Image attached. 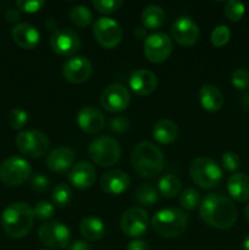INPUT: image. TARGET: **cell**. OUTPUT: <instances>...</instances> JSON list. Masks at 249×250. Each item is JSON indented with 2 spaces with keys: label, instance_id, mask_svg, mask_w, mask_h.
<instances>
[{
  "label": "cell",
  "instance_id": "obj_46",
  "mask_svg": "<svg viewBox=\"0 0 249 250\" xmlns=\"http://www.w3.org/2000/svg\"><path fill=\"white\" fill-rule=\"evenodd\" d=\"M134 36H136L138 39H144L145 38V29L137 28L136 31H134Z\"/></svg>",
  "mask_w": 249,
  "mask_h": 250
},
{
  "label": "cell",
  "instance_id": "obj_44",
  "mask_svg": "<svg viewBox=\"0 0 249 250\" xmlns=\"http://www.w3.org/2000/svg\"><path fill=\"white\" fill-rule=\"evenodd\" d=\"M21 14H20V10L16 9H10L7 10L6 14H5V19L7 22H16L20 19Z\"/></svg>",
  "mask_w": 249,
  "mask_h": 250
},
{
  "label": "cell",
  "instance_id": "obj_45",
  "mask_svg": "<svg viewBox=\"0 0 249 250\" xmlns=\"http://www.w3.org/2000/svg\"><path fill=\"white\" fill-rule=\"evenodd\" d=\"M70 250H90L89 244L84 241H75L68 247Z\"/></svg>",
  "mask_w": 249,
  "mask_h": 250
},
{
  "label": "cell",
  "instance_id": "obj_37",
  "mask_svg": "<svg viewBox=\"0 0 249 250\" xmlns=\"http://www.w3.org/2000/svg\"><path fill=\"white\" fill-rule=\"evenodd\" d=\"M54 211H55L54 204H51L50 202H46V200H41L33 208L34 217H37L38 220H42V221L51 219L54 215Z\"/></svg>",
  "mask_w": 249,
  "mask_h": 250
},
{
  "label": "cell",
  "instance_id": "obj_49",
  "mask_svg": "<svg viewBox=\"0 0 249 250\" xmlns=\"http://www.w3.org/2000/svg\"><path fill=\"white\" fill-rule=\"evenodd\" d=\"M39 250H51V249H39Z\"/></svg>",
  "mask_w": 249,
  "mask_h": 250
},
{
  "label": "cell",
  "instance_id": "obj_30",
  "mask_svg": "<svg viewBox=\"0 0 249 250\" xmlns=\"http://www.w3.org/2000/svg\"><path fill=\"white\" fill-rule=\"evenodd\" d=\"M68 17H70V21L80 28L89 26L93 21L92 11L84 5H77V6L72 7Z\"/></svg>",
  "mask_w": 249,
  "mask_h": 250
},
{
  "label": "cell",
  "instance_id": "obj_27",
  "mask_svg": "<svg viewBox=\"0 0 249 250\" xmlns=\"http://www.w3.org/2000/svg\"><path fill=\"white\" fill-rule=\"evenodd\" d=\"M141 21L146 29H158L165 21V11L159 5H148L142 11Z\"/></svg>",
  "mask_w": 249,
  "mask_h": 250
},
{
  "label": "cell",
  "instance_id": "obj_17",
  "mask_svg": "<svg viewBox=\"0 0 249 250\" xmlns=\"http://www.w3.org/2000/svg\"><path fill=\"white\" fill-rule=\"evenodd\" d=\"M97 180V171L92 164L80 161L71 167L68 172V181L75 188L81 190L88 189Z\"/></svg>",
  "mask_w": 249,
  "mask_h": 250
},
{
  "label": "cell",
  "instance_id": "obj_47",
  "mask_svg": "<svg viewBox=\"0 0 249 250\" xmlns=\"http://www.w3.org/2000/svg\"><path fill=\"white\" fill-rule=\"evenodd\" d=\"M243 249H244V250H249V234L246 237V238H244Z\"/></svg>",
  "mask_w": 249,
  "mask_h": 250
},
{
  "label": "cell",
  "instance_id": "obj_42",
  "mask_svg": "<svg viewBox=\"0 0 249 250\" xmlns=\"http://www.w3.org/2000/svg\"><path fill=\"white\" fill-rule=\"evenodd\" d=\"M129 127V121L124 116L114 117L110 122V129L117 133H122V132L127 131Z\"/></svg>",
  "mask_w": 249,
  "mask_h": 250
},
{
  "label": "cell",
  "instance_id": "obj_25",
  "mask_svg": "<svg viewBox=\"0 0 249 250\" xmlns=\"http://www.w3.org/2000/svg\"><path fill=\"white\" fill-rule=\"evenodd\" d=\"M153 137L158 143L171 144L177 139L178 127L173 121L167 119L160 120L153 127Z\"/></svg>",
  "mask_w": 249,
  "mask_h": 250
},
{
  "label": "cell",
  "instance_id": "obj_23",
  "mask_svg": "<svg viewBox=\"0 0 249 250\" xmlns=\"http://www.w3.org/2000/svg\"><path fill=\"white\" fill-rule=\"evenodd\" d=\"M199 102L203 109L209 112H216L224 105V94L214 84H204L199 90Z\"/></svg>",
  "mask_w": 249,
  "mask_h": 250
},
{
  "label": "cell",
  "instance_id": "obj_19",
  "mask_svg": "<svg viewBox=\"0 0 249 250\" xmlns=\"http://www.w3.org/2000/svg\"><path fill=\"white\" fill-rule=\"evenodd\" d=\"M129 88L141 97L150 95L158 87V77L154 72L149 70H136L129 76Z\"/></svg>",
  "mask_w": 249,
  "mask_h": 250
},
{
  "label": "cell",
  "instance_id": "obj_20",
  "mask_svg": "<svg viewBox=\"0 0 249 250\" xmlns=\"http://www.w3.org/2000/svg\"><path fill=\"white\" fill-rule=\"evenodd\" d=\"M77 125L85 133L94 134L104 128L105 117L97 107L84 106L78 111Z\"/></svg>",
  "mask_w": 249,
  "mask_h": 250
},
{
  "label": "cell",
  "instance_id": "obj_18",
  "mask_svg": "<svg viewBox=\"0 0 249 250\" xmlns=\"http://www.w3.org/2000/svg\"><path fill=\"white\" fill-rule=\"evenodd\" d=\"M129 185H131V180L128 175L117 168L106 171L100 177V187L110 195L122 194L128 189Z\"/></svg>",
  "mask_w": 249,
  "mask_h": 250
},
{
  "label": "cell",
  "instance_id": "obj_38",
  "mask_svg": "<svg viewBox=\"0 0 249 250\" xmlns=\"http://www.w3.org/2000/svg\"><path fill=\"white\" fill-rule=\"evenodd\" d=\"M221 163L225 170L229 171V172H236L241 167V159L233 151H226V153L222 154Z\"/></svg>",
  "mask_w": 249,
  "mask_h": 250
},
{
  "label": "cell",
  "instance_id": "obj_16",
  "mask_svg": "<svg viewBox=\"0 0 249 250\" xmlns=\"http://www.w3.org/2000/svg\"><path fill=\"white\" fill-rule=\"evenodd\" d=\"M171 34L176 43L183 46L194 45L199 39V27L190 17H178L172 24Z\"/></svg>",
  "mask_w": 249,
  "mask_h": 250
},
{
  "label": "cell",
  "instance_id": "obj_24",
  "mask_svg": "<svg viewBox=\"0 0 249 250\" xmlns=\"http://www.w3.org/2000/svg\"><path fill=\"white\" fill-rule=\"evenodd\" d=\"M227 190L236 202H247L249 200V177L243 172L233 173L227 182Z\"/></svg>",
  "mask_w": 249,
  "mask_h": 250
},
{
  "label": "cell",
  "instance_id": "obj_28",
  "mask_svg": "<svg viewBox=\"0 0 249 250\" xmlns=\"http://www.w3.org/2000/svg\"><path fill=\"white\" fill-rule=\"evenodd\" d=\"M158 189L163 197L171 199V198H175L178 194H181L182 185H181V181L176 176L165 175L159 180Z\"/></svg>",
  "mask_w": 249,
  "mask_h": 250
},
{
  "label": "cell",
  "instance_id": "obj_48",
  "mask_svg": "<svg viewBox=\"0 0 249 250\" xmlns=\"http://www.w3.org/2000/svg\"><path fill=\"white\" fill-rule=\"evenodd\" d=\"M244 215H246L247 221L249 222V203H248V205L246 207V210H244Z\"/></svg>",
  "mask_w": 249,
  "mask_h": 250
},
{
  "label": "cell",
  "instance_id": "obj_12",
  "mask_svg": "<svg viewBox=\"0 0 249 250\" xmlns=\"http://www.w3.org/2000/svg\"><path fill=\"white\" fill-rule=\"evenodd\" d=\"M149 216L143 208H131L122 214L120 227L127 237L138 238L148 229Z\"/></svg>",
  "mask_w": 249,
  "mask_h": 250
},
{
  "label": "cell",
  "instance_id": "obj_34",
  "mask_svg": "<svg viewBox=\"0 0 249 250\" xmlns=\"http://www.w3.org/2000/svg\"><path fill=\"white\" fill-rule=\"evenodd\" d=\"M246 12V6L238 0H229L225 5V15L231 22H238Z\"/></svg>",
  "mask_w": 249,
  "mask_h": 250
},
{
  "label": "cell",
  "instance_id": "obj_11",
  "mask_svg": "<svg viewBox=\"0 0 249 250\" xmlns=\"http://www.w3.org/2000/svg\"><path fill=\"white\" fill-rule=\"evenodd\" d=\"M172 53V41L164 32H155L144 41V55L150 62L161 63Z\"/></svg>",
  "mask_w": 249,
  "mask_h": 250
},
{
  "label": "cell",
  "instance_id": "obj_21",
  "mask_svg": "<svg viewBox=\"0 0 249 250\" xmlns=\"http://www.w3.org/2000/svg\"><path fill=\"white\" fill-rule=\"evenodd\" d=\"M11 36L15 43L20 48L26 49V50L36 49L41 42V33H39L38 29L32 26L31 23H27V22H21V23H17L16 26H14Z\"/></svg>",
  "mask_w": 249,
  "mask_h": 250
},
{
  "label": "cell",
  "instance_id": "obj_6",
  "mask_svg": "<svg viewBox=\"0 0 249 250\" xmlns=\"http://www.w3.org/2000/svg\"><path fill=\"white\" fill-rule=\"evenodd\" d=\"M90 159L102 167L115 165L121 156L119 142L110 136H100L93 139L88 148Z\"/></svg>",
  "mask_w": 249,
  "mask_h": 250
},
{
  "label": "cell",
  "instance_id": "obj_8",
  "mask_svg": "<svg viewBox=\"0 0 249 250\" xmlns=\"http://www.w3.org/2000/svg\"><path fill=\"white\" fill-rule=\"evenodd\" d=\"M29 163L20 156H10L0 164V181L10 187L22 185L31 177Z\"/></svg>",
  "mask_w": 249,
  "mask_h": 250
},
{
  "label": "cell",
  "instance_id": "obj_26",
  "mask_svg": "<svg viewBox=\"0 0 249 250\" xmlns=\"http://www.w3.org/2000/svg\"><path fill=\"white\" fill-rule=\"evenodd\" d=\"M81 234L90 242L99 241L105 234V225L100 219L94 216H87L80 224Z\"/></svg>",
  "mask_w": 249,
  "mask_h": 250
},
{
  "label": "cell",
  "instance_id": "obj_4",
  "mask_svg": "<svg viewBox=\"0 0 249 250\" xmlns=\"http://www.w3.org/2000/svg\"><path fill=\"white\" fill-rule=\"evenodd\" d=\"M153 229L164 238H178L188 226V215L183 210L166 208L156 212L151 220Z\"/></svg>",
  "mask_w": 249,
  "mask_h": 250
},
{
  "label": "cell",
  "instance_id": "obj_22",
  "mask_svg": "<svg viewBox=\"0 0 249 250\" xmlns=\"http://www.w3.org/2000/svg\"><path fill=\"white\" fill-rule=\"evenodd\" d=\"M45 165L53 172H66L75 165V153L67 146H58L48 154Z\"/></svg>",
  "mask_w": 249,
  "mask_h": 250
},
{
  "label": "cell",
  "instance_id": "obj_31",
  "mask_svg": "<svg viewBox=\"0 0 249 250\" xmlns=\"http://www.w3.org/2000/svg\"><path fill=\"white\" fill-rule=\"evenodd\" d=\"M51 199H53V204L56 205L58 208L67 207L70 204L71 199H72V190L67 185L60 183L53 189Z\"/></svg>",
  "mask_w": 249,
  "mask_h": 250
},
{
  "label": "cell",
  "instance_id": "obj_3",
  "mask_svg": "<svg viewBox=\"0 0 249 250\" xmlns=\"http://www.w3.org/2000/svg\"><path fill=\"white\" fill-rule=\"evenodd\" d=\"M131 163L133 170L145 178L155 177L163 171L165 158L158 146L150 142H141L132 151Z\"/></svg>",
  "mask_w": 249,
  "mask_h": 250
},
{
  "label": "cell",
  "instance_id": "obj_39",
  "mask_svg": "<svg viewBox=\"0 0 249 250\" xmlns=\"http://www.w3.org/2000/svg\"><path fill=\"white\" fill-rule=\"evenodd\" d=\"M231 82L237 89H246L249 87V72L246 68H237L232 73Z\"/></svg>",
  "mask_w": 249,
  "mask_h": 250
},
{
  "label": "cell",
  "instance_id": "obj_15",
  "mask_svg": "<svg viewBox=\"0 0 249 250\" xmlns=\"http://www.w3.org/2000/svg\"><path fill=\"white\" fill-rule=\"evenodd\" d=\"M92 75L93 65L84 56H71L62 65L63 78L70 83H84L92 77Z\"/></svg>",
  "mask_w": 249,
  "mask_h": 250
},
{
  "label": "cell",
  "instance_id": "obj_40",
  "mask_svg": "<svg viewBox=\"0 0 249 250\" xmlns=\"http://www.w3.org/2000/svg\"><path fill=\"white\" fill-rule=\"evenodd\" d=\"M16 5L20 11L34 14V12H38L45 5V1H43V0H17Z\"/></svg>",
  "mask_w": 249,
  "mask_h": 250
},
{
  "label": "cell",
  "instance_id": "obj_13",
  "mask_svg": "<svg viewBox=\"0 0 249 250\" xmlns=\"http://www.w3.org/2000/svg\"><path fill=\"white\" fill-rule=\"evenodd\" d=\"M81 41L71 28H56L50 36V48L60 56H72L78 51Z\"/></svg>",
  "mask_w": 249,
  "mask_h": 250
},
{
  "label": "cell",
  "instance_id": "obj_7",
  "mask_svg": "<svg viewBox=\"0 0 249 250\" xmlns=\"http://www.w3.org/2000/svg\"><path fill=\"white\" fill-rule=\"evenodd\" d=\"M16 146L20 153L28 158H41L49 150L50 142L48 136L42 131L28 129L20 132L16 136Z\"/></svg>",
  "mask_w": 249,
  "mask_h": 250
},
{
  "label": "cell",
  "instance_id": "obj_35",
  "mask_svg": "<svg viewBox=\"0 0 249 250\" xmlns=\"http://www.w3.org/2000/svg\"><path fill=\"white\" fill-rule=\"evenodd\" d=\"M7 122L12 129H20L28 122V114L21 107H14L9 112Z\"/></svg>",
  "mask_w": 249,
  "mask_h": 250
},
{
  "label": "cell",
  "instance_id": "obj_43",
  "mask_svg": "<svg viewBox=\"0 0 249 250\" xmlns=\"http://www.w3.org/2000/svg\"><path fill=\"white\" fill-rule=\"evenodd\" d=\"M127 250H150V247L143 239H133L127 246Z\"/></svg>",
  "mask_w": 249,
  "mask_h": 250
},
{
  "label": "cell",
  "instance_id": "obj_5",
  "mask_svg": "<svg viewBox=\"0 0 249 250\" xmlns=\"http://www.w3.org/2000/svg\"><path fill=\"white\" fill-rule=\"evenodd\" d=\"M189 175L193 182L203 189L216 187L222 180V171L220 166L207 156H199L192 161L189 166Z\"/></svg>",
  "mask_w": 249,
  "mask_h": 250
},
{
  "label": "cell",
  "instance_id": "obj_14",
  "mask_svg": "<svg viewBox=\"0 0 249 250\" xmlns=\"http://www.w3.org/2000/svg\"><path fill=\"white\" fill-rule=\"evenodd\" d=\"M102 106L109 112H121L131 103V94L124 85L114 83L103 90L100 95Z\"/></svg>",
  "mask_w": 249,
  "mask_h": 250
},
{
  "label": "cell",
  "instance_id": "obj_41",
  "mask_svg": "<svg viewBox=\"0 0 249 250\" xmlns=\"http://www.w3.org/2000/svg\"><path fill=\"white\" fill-rule=\"evenodd\" d=\"M31 188L34 192L43 193L49 188V178L43 173L33 176L31 180Z\"/></svg>",
  "mask_w": 249,
  "mask_h": 250
},
{
  "label": "cell",
  "instance_id": "obj_10",
  "mask_svg": "<svg viewBox=\"0 0 249 250\" xmlns=\"http://www.w3.org/2000/svg\"><path fill=\"white\" fill-rule=\"evenodd\" d=\"M39 239L51 250H62L70 244L71 232L67 226L59 221L42 225L38 232Z\"/></svg>",
  "mask_w": 249,
  "mask_h": 250
},
{
  "label": "cell",
  "instance_id": "obj_2",
  "mask_svg": "<svg viewBox=\"0 0 249 250\" xmlns=\"http://www.w3.org/2000/svg\"><path fill=\"white\" fill-rule=\"evenodd\" d=\"M33 219V209L28 203H12L2 211V229L11 238H23L31 231Z\"/></svg>",
  "mask_w": 249,
  "mask_h": 250
},
{
  "label": "cell",
  "instance_id": "obj_1",
  "mask_svg": "<svg viewBox=\"0 0 249 250\" xmlns=\"http://www.w3.org/2000/svg\"><path fill=\"white\" fill-rule=\"evenodd\" d=\"M200 219L209 226L219 229H231L237 221L238 211L231 199L222 194L205 195L199 205Z\"/></svg>",
  "mask_w": 249,
  "mask_h": 250
},
{
  "label": "cell",
  "instance_id": "obj_29",
  "mask_svg": "<svg viewBox=\"0 0 249 250\" xmlns=\"http://www.w3.org/2000/svg\"><path fill=\"white\" fill-rule=\"evenodd\" d=\"M136 202L139 205H143V207H151V205L155 204L159 199L158 190L154 188L153 185L150 183H143V185L139 186L136 190Z\"/></svg>",
  "mask_w": 249,
  "mask_h": 250
},
{
  "label": "cell",
  "instance_id": "obj_9",
  "mask_svg": "<svg viewBox=\"0 0 249 250\" xmlns=\"http://www.w3.org/2000/svg\"><path fill=\"white\" fill-rule=\"evenodd\" d=\"M93 36L103 48L112 49L120 44L124 31L116 20L111 17H99L93 24Z\"/></svg>",
  "mask_w": 249,
  "mask_h": 250
},
{
  "label": "cell",
  "instance_id": "obj_32",
  "mask_svg": "<svg viewBox=\"0 0 249 250\" xmlns=\"http://www.w3.org/2000/svg\"><path fill=\"white\" fill-rule=\"evenodd\" d=\"M180 203L183 209L186 210H194L202 203L200 194L194 188H186L180 195Z\"/></svg>",
  "mask_w": 249,
  "mask_h": 250
},
{
  "label": "cell",
  "instance_id": "obj_33",
  "mask_svg": "<svg viewBox=\"0 0 249 250\" xmlns=\"http://www.w3.org/2000/svg\"><path fill=\"white\" fill-rule=\"evenodd\" d=\"M229 38H231V31L228 27L226 24H220V26L215 27L214 31L211 32L210 42L215 48H221L228 43Z\"/></svg>",
  "mask_w": 249,
  "mask_h": 250
},
{
  "label": "cell",
  "instance_id": "obj_36",
  "mask_svg": "<svg viewBox=\"0 0 249 250\" xmlns=\"http://www.w3.org/2000/svg\"><path fill=\"white\" fill-rule=\"evenodd\" d=\"M92 4L100 14L109 15L116 12L124 5V1L122 0H94Z\"/></svg>",
  "mask_w": 249,
  "mask_h": 250
}]
</instances>
